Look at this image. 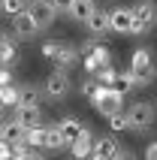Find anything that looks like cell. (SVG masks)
I'll list each match as a JSON object with an SVG mask.
<instances>
[{
    "label": "cell",
    "instance_id": "obj_13",
    "mask_svg": "<svg viewBox=\"0 0 157 160\" xmlns=\"http://www.w3.org/2000/svg\"><path fill=\"white\" fill-rule=\"evenodd\" d=\"M70 151H73V157L76 160H85V157H91V154H94V133H91V130H82V136H78L76 142L70 145Z\"/></svg>",
    "mask_w": 157,
    "mask_h": 160
},
{
    "label": "cell",
    "instance_id": "obj_30",
    "mask_svg": "<svg viewBox=\"0 0 157 160\" xmlns=\"http://www.w3.org/2000/svg\"><path fill=\"white\" fill-rule=\"evenodd\" d=\"M27 160H45V157H43V154H36V151H30V157H27Z\"/></svg>",
    "mask_w": 157,
    "mask_h": 160
},
{
    "label": "cell",
    "instance_id": "obj_7",
    "mask_svg": "<svg viewBox=\"0 0 157 160\" xmlns=\"http://www.w3.org/2000/svg\"><path fill=\"white\" fill-rule=\"evenodd\" d=\"M94 109H97L103 118H112L115 112H124V109H121V94H115V91L103 88V94L94 100Z\"/></svg>",
    "mask_w": 157,
    "mask_h": 160
},
{
    "label": "cell",
    "instance_id": "obj_12",
    "mask_svg": "<svg viewBox=\"0 0 157 160\" xmlns=\"http://www.w3.org/2000/svg\"><path fill=\"white\" fill-rule=\"evenodd\" d=\"M58 130H61V136H63V145L70 148V145L76 142L78 136H82V130H85V127H82V121H78L76 115H67L61 124H58Z\"/></svg>",
    "mask_w": 157,
    "mask_h": 160
},
{
    "label": "cell",
    "instance_id": "obj_4",
    "mask_svg": "<svg viewBox=\"0 0 157 160\" xmlns=\"http://www.w3.org/2000/svg\"><path fill=\"white\" fill-rule=\"evenodd\" d=\"M154 124V106L151 103H133L127 109V130H148Z\"/></svg>",
    "mask_w": 157,
    "mask_h": 160
},
{
    "label": "cell",
    "instance_id": "obj_23",
    "mask_svg": "<svg viewBox=\"0 0 157 160\" xmlns=\"http://www.w3.org/2000/svg\"><path fill=\"white\" fill-rule=\"evenodd\" d=\"M24 145H27V148H30V145H36V148H45V127L39 124V127H33V130H27Z\"/></svg>",
    "mask_w": 157,
    "mask_h": 160
},
{
    "label": "cell",
    "instance_id": "obj_14",
    "mask_svg": "<svg viewBox=\"0 0 157 160\" xmlns=\"http://www.w3.org/2000/svg\"><path fill=\"white\" fill-rule=\"evenodd\" d=\"M85 27H88V33H91V36L109 33V30H112V27H109V12H106V9H94V15L85 21Z\"/></svg>",
    "mask_w": 157,
    "mask_h": 160
},
{
    "label": "cell",
    "instance_id": "obj_10",
    "mask_svg": "<svg viewBox=\"0 0 157 160\" xmlns=\"http://www.w3.org/2000/svg\"><path fill=\"white\" fill-rule=\"evenodd\" d=\"M12 33H15L18 39H33V36L39 33V24L33 21L30 12H21V15H15V21H12Z\"/></svg>",
    "mask_w": 157,
    "mask_h": 160
},
{
    "label": "cell",
    "instance_id": "obj_8",
    "mask_svg": "<svg viewBox=\"0 0 157 160\" xmlns=\"http://www.w3.org/2000/svg\"><path fill=\"white\" fill-rule=\"evenodd\" d=\"M109 27L115 33H133V9L130 6H115L109 12Z\"/></svg>",
    "mask_w": 157,
    "mask_h": 160
},
{
    "label": "cell",
    "instance_id": "obj_28",
    "mask_svg": "<svg viewBox=\"0 0 157 160\" xmlns=\"http://www.w3.org/2000/svg\"><path fill=\"white\" fill-rule=\"evenodd\" d=\"M0 160H12V145L0 142Z\"/></svg>",
    "mask_w": 157,
    "mask_h": 160
},
{
    "label": "cell",
    "instance_id": "obj_1",
    "mask_svg": "<svg viewBox=\"0 0 157 160\" xmlns=\"http://www.w3.org/2000/svg\"><path fill=\"white\" fill-rule=\"evenodd\" d=\"M133 76V82L136 85H145V82L154 79V58H151L148 48H136L130 58V70H127Z\"/></svg>",
    "mask_w": 157,
    "mask_h": 160
},
{
    "label": "cell",
    "instance_id": "obj_21",
    "mask_svg": "<svg viewBox=\"0 0 157 160\" xmlns=\"http://www.w3.org/2000/svg\"><path fill=\"white\" fill-rule=\"evenodd\" d=\"M27 6H30V0H0V9L6 12V15H21V12H27Z\"/></svg>",
    "mask_w": 157,
    "mask_h": 160
},
{
    "label": "cell",
    "instance_id": "obj_29",
    "mask_svg": "<svg viewBox=\"0 0 157 160\" xmlns=\"http://www.w3.org/2000/svg\"><path fill=\"white\" fill-rule=\"evenodd\" d=\"M115 160H136V154H133V151H124V148H121V151H118V157H115Z\"/></svg>",
    "mask_w": 157,
    "mask_h": 160
},
{
    "label": "cell",
    "instance_id": "obj_3",
    "mask_svg": "<svg viewBox=\"0 0 157 160\" xmlns=\"http://www.w3.org/2000/svg\"><path fill=\"white\" fill-rule=\"evenodd\" d=\"M157 24V6L154 0H139L133 6V33H148Z\"/></svg>",
    "mask_w": 157,
    "mask_h": 160
},
{
    "label": "cell",
    "instance_id": "obj_16",
    "mask_svg": "<svg viewBox=\"0 0 157 160\" xmlns=\"http://www.w3.org/2000/svg\"><path fill=\"white\" fill-rule=\"evenodd\" d=\"M94 9H97V6H94V0H73V6H70V12H67V15L85 24L88 18L94 15Z\"/></svg>",
    "mask_w": 157,
    "mask_h": 160
},
{
    "label": "cell",
    "instance_id": "obj_20",
    "mask_svg": "<svg viewBox=\"0 0 157 160\" xmlns=\"http://www.w3.org/2000/svg\"><path fill=\"white\" fill-rule=\"evenodd\" d=\"M45 148H48V151L67 148V145H63V136H61V130H58V124H54V127H45Z\"/></svg>",
    "mask_w": 157,
    "mask_h": 160
},
{
    "label": "cell",
    "instance_id": "obj_19",
    "mask_svg": "<svg viewBox=\"0 0 157 160\" xmlns=\"http://www.w3.org/2000/svg\"><path fill=\"white\" fill-rule=\"evenodd\" d=\"M133 85H136V82H133L130 72H118V76H115V82L109 85V91H115V94H121V97H124V94H127Z\"/></svg>",
    "mask_w": 157,
    "mask_h": 160
},
{
    "label": "cell",
    "instance_id": "obj_6",
    "mask_svg": "<svg viewBox=\"0 0 157 160\" xmlns=\"http://www.w3.org/2000/svg\"><path fill=\"white\" fill-rule=\"evenodd\" d=\"M27 12L33 15V21L39 24V30H45V27H48L54 18H58V9H54V3H52V0H30Z\"/></svg>",
    "mask_w": 157,
    "mask_h": 160
},
{
    "label": "cell",
    "instance_id": "obj_18",
    "mask_svg": "<svg viewBox=\"0 0 157 160\" xmlns=\"http://www.w3.org/2000/svg\"><path fill=\"white\" fill-rule=\"evenodd\" d=\"M15 54H18L15 42H12V39H6V36H0V63H3V67H9V63L15 61Z\"/></svg>",
    "mask_w": 157,
    "mask_h": 160
},
{
    "label": "cell",
    "instance_id": "obj_5",
    "mask_svg": "<svg viewBox=\"0 0 157 160\" xmlns=\"http://www.w3.org/2000/svg\"><path fill=\"white\" fill-rule=\"evenodd\" d=\"M70 72L67 70H54V72H48V79H45V94L52 100H63L67 94H70Z\"/></svg>",
    "mask_w": 157,
    "mask_h": 160
},
{
    "label": "cell",
    "instance_id": "obj_11",
    "mask_svg": "<svg viewBox=\"0 0 157 160\" xmlns=\"http://www.w3.org/2000/svg\"><path fill=\"white\" fill-rule=\"evenodd\" d=\"M118 151H121V145L115 142L112 136H103V139H97V142H94V154H91V160H115Z\"/></svg>",
    "mask_w": 157,
    "mask_h": 160
},
{
    "label": "cell",
    "instance_id": "obj_31",
    "mask_svg": "<svg viewBox=\"0 0 157 160\" xmlns=\"http://www.w3.org/2000/svg\"><path fill=\"white\" fill-rule=\"evenodd\" d=\"M0 112H3V106H0Z\"/></svg>",
    "mask_w": 157,
    "mask_h": 160
},
{
    "label": "cell",
    "instance_id": "obj_2",
    "mask_svg": "<svg viewBox=\"0 0 157 160\" xmlns=\"http://www.w3.org/2000/svg\"><path fill=\"white\" fill-rule=\"evenodd\" d=\"M43 54L48 58V61L58 63V70H70L73 63L78 61V52L73 48L70 42H45L43 45Z\"/></svg>",
    "mask_w": 157,
    "mask_h": 160
},
{
    "label": "cell",
    "instance_id": "obj_25",
    "mask_svg": "<svg viewBox=\"0 0 157 160\" xmlns=\"http://www.w3.org/2000/svg\"><path fill=\"white\" fill-rule=\"evenodd\" d=\"M109 127H112L115 133H121V130H127V112H115V115L109 118Z\"/></svg>",
    "mask_w": 157,
    "mask_h": 160
},
{
    "label": "cell",
    "instance_id": "obj_24",
    "mask_svg": "<svg viewBox=\"0 0 157 160\" xmlns=\"http://www.w3.org/2000/svg\"><path fill=\"white\" fill-rule=\"evenodd\" d=\"M82 94H85V97L91 100V103H94V100L100 97V94H103V85H100L97 79H88V82H82Z\"/></svg>",
    "mask_w": 157,
    "mask_h": 160
},
{
    "label": "cell",
    "instance_id": "obj_17",
    "mask_svg": "<svg viewBox=\"0 0 157 160\" xmlns=\"http://www.w3.org/2000/svg\"><path fill=\"white\" fill-rule=\"evenodd\" d=\"M18 97H21L18 85H3L0 88V106H15L18 109Z\"/></svg>",
    "mask_w": 157,
    "mask_h": 160
},
{
    "label": "cell",
    "instance_id": "obj_22",
    "mask_svg": "<svg viewBox=\"0 0 157 160\" xmlns=\"http://www.w3.org/2000/svg\"><path fill=\"white\" fill-rule=\"evenodd\" d=\"M18 106H39V91L33 85H24L21 88V97H18Z\"/></svg>",
    "mask_w": 157,
    "mask_h": 160
},
{
    "label": "cell",
    "instance_id": "obj_15",
    "mask_svg": "<svg viewBox=\"0 0 157 160\" xmlns=\"http://www.w3.org/2000/svg\"><path fill=\"white\" fill-rule=\"evenodd\" d=\"M15 121L21 127H27V130H33L43 121V112H39V106H18L15 109Z\"/></svg>",
    "mask_w": 157,
    "mask_h": 160
},
{
    "label": "cell",
    "instance_id": "obj_9",
    "mask_svg": "<svg viewBox=\"0 0 157 160\" xmlns=\"http://www.w3.org/2000/svg\"><path fill=\"white\" fill-rule=\"evenodd\" d=\"M27 127H21L18 121H0V142L6 145H24Z\"/></svg>",
    "mask_w": 157,
    "mask_h": 160
},
{
    "label": "cell",
    "instance_id": "obj_26",
    "mask_svg": "<svg viewBox=\"0 0 157 160\" xmlns=\"http://www.w3.org/2000/svg\"><path fill=\"white\" fill-rule=\"evenodd\" d=\"M145 160H157V139L145 145Z\"/></svg>",
    "mask_w": 157,
    "mask_h": 160
},
{
    "label": "cell",
    "instance_id": "obj_27",
    "mask_svg": "<svg viewBox=\"0 0 157 160\" xmlns=\"http://www.w3.org/2000/svg\"><path fill=\"white\" fill-rule=\"evenodd\" d=\"M52 3L58 12H70V6H73V0H52Z\"/></svg>",
    "mask_w": 157,
    "mask_h": 160
}]
</instances>
